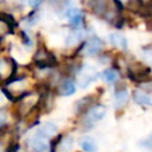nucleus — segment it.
I'll use <instances>...</instances> for the list:
<instances>
[{
    "label": "nucleus",
    "mask_w": 152,
    "mask_h": 152,
    "mask_svg": "<svg viewBox=\"0 0 152 152\" xmlns=\"http://www.w3.org/2000/svg\"><path fill=\"white\" fill-rule=\"evenodd\" d=\"M101 78H103L104 81L109 82V83H113L115 82L118 78H119V72L113 69V68H109V69H106L104 71H102L100 75H99Z\"/></svg>",
    "instance_id": "f3484780"
},
{
    "label": "nucleus",
    "mask_w": 152,
    "mask_h": 152,
    "mask_svg": "<svg viewBox=\"0 0 152 152\" xmlns=\"http://www.w3.org/2000/svg\"><path fill=\"white\" fill-rule=\"evenodd\" d=\"M103 44H102V40L97 37H91L89 38L84 45H83V53L86 56H95L97 55L101 49H102Z\"/></svg>",
    "instance_id": "39448f33"
},
{
    "label": "nucleus",
    "mask_w": 152,
    "mask_h": 152,
    "mask_svg": "<svg viewBox=\"0 0 152 152\" xmlns=\"http://www.w3.org/2000/svg\"><path fill=\"white\" fill-rule=\"evenodd\" d=\"M80 145L86 152H96L97 151V144L96 141L90 137H83L80 140Z\"/></svg>",
    "instance_id": "2eb2a0df"
},
{
    "label": "nucleus",
    "mask_w": 152,
    "mask_h": 152,
    "mask_svg": "<svg viewBox=\"0 0 152 152\" xmlns=\"http://www.w3.org/2000/svg\"><path fill=\"white\" fill-rule=\"evenodd\" d=\"M144 57H145V59L152 65V52H151V51H146V52H144Z\"/></svg>",
    "instance_id": "b1692460"
},
{
    "label": "nucleus",
    "mask_w": 152,
    "mask_h": 152,
    "mask_svg": "<svg viewBox=\"0 0 152 152\" xmlns=\"http://www.w3.org/2000/svg\"><path fill=\"white\" fill-rule=\"evenodd\" d=\"M65 14H66V17H68V19L72 26H75L76 28H81L83 26L84 17H83V13L78 8H74V7L68 8Z\"/></svg>",
    "instance_id": "0eeeda50"
},
{
    "label": "nucleus",
    "mask_w": 152,
    "mask_h": 152,
    "mask_svg": "<svg viewBox=\"0 0 152 152\" xmlns=\"http://www.w3.org/2000/svg\"><path fill=\"white\" fill-rule=\"evenodd\" d=\"M21 36H23V44H25V45H27V46H31L32 45V40H31V38L26 34V32H21Z\"/></svg>",
    "instance_id": "4be33fe9"
},
{
    "label": "nucleus",
    "mask_w": 152,
    "mask_h": 152,
    "mask_svg": "<svg viewBox=\"0 0 152 152\" xmlns=\"http://www.w3.org/2000/svg\"><path fill=\"white\" fill-rule=\"evenodd\" d=\"M34 64L39 69H48L55 66L57 64V61L53 53H51L44 46H40L37 49L34 53Z\"/></svg>",
    "instance_id": "f257e3e1"
},
{
    "label": "nucleus",
    "mask_w": 152,
    "mask_h": 152,
    "mask_svg": "<svg viewBox=\"0 0 152 152\" xmlns=\"http://www.w3.org/2000/svg\"><path fill=\"white\" fill-rule=\"evenodd\" d=\"M5 121H6V113H5V110L0 109V127H2L5 125Z\"/></svg>",
    "instance_id": "5701e85b"
},
{
    "label": "nucleus",
    "mask_w": 152,
    "mask_h": 152,
    "mask_svg": "<svg viewBox=\"0 0 152 152\" xmlns=\"http://www.w3.org/2000/svg\"><path fill=\"white\" fill-rule=\"evenodd\" d=\"M114 2L120 11H122L124 8H128L133 12H140L144 6L142 0H114Z\"/></svg>",
    "instance_id": "6e6552de"
},
{
    "label": "nucleus",
    "mask_w": 152,
    "mask_h": 152,
    "mask_svg": "<svg viewBox=\"0 0 152 152\" xmlns=\"http://www.w3.org/2000/svg\"><path fill=\"white\" fill-rule=\"evenodd\" d=\"M133 99L137 103L142 106H152V94L144 91L141 89H135L133 93Z\"/></svg>",
    "instance_id": "1a4fd4ad"
},
{
    "label": "nucleus",
    "mask_w": 152,
    "mask_h": 152,
    "mask_svg": "<svg viewBox=\"0 0 152 152\" xmlns=\"http://www.w3.org/2000/svg\"><path fill=\"white\" fill-rule=\"evenodd\" d=\"M72 142H74V140H72V138L71 137H66V138H64L63 140H62V142H61V150L62 151H68V150H70V147L72 146Z\"/></svg>",
    "instance_id": "6ab92c4d"
},
{
    "label": "nucleus",
    "mask_w": 152,
    "mask_h": 152,
    "mask_svg": "<svg viewBox=\"0 0 152 152\" xmlns=\"http://www.w3.org/2000/svg\"><path fill=\"white\" fill-rule=\"evenodd\" d=\"M21 1H23L24 4L31 6V7H37V6H39V5L42 4L43 0H21Z\"/></svg>",
    "instance_id": "412c9836"
},
{
    "label": "nucleus",
    "mask_w": 152,
    "mask_h": 152,
    "mask_svg": "<svg viewBox=\"0 0 152 152\" xmlns=\"http://www.w3.org/2000/svg\"><path fill=\"white\" fill-rule=\"evenodd\" d=\"M128 97H129V95H128V91H127L126 88H122V89L116 90V93H115V99H114L115 108H116V109L122 108V107L127 103Z\"/></svg>",
    "instance_id": "f8f14e48"
},
{
    "label": "nucleus",
    "mask_w": 152,
    "mask_h": 152,
    "mask_svg": "<svg viewBox=\"0 0 152 152\" xmlns=\"http://www.w3.org/2000/svg\"><path fill=\"white\" fill-rule=\"evenodd\" d=\"M93 103H94V97L91 95L84 96V97H82L81 100H78L75 103V112L77 114L83 113V112H88L91 108V104Z\"/></svg>",
    "instance_id": "9d476101"
},
{
    "label": "nucleus",
    "mask_w": 152,
    "mask_h": 152,
    "mask_svg": "<svg viewBox=\"0 0 152 152\" xmlns=\"http://www.w3.org/2000/svg\"><path fill=\"white\" fill-rule=\"evenodd\" d=\"M19 144L17 142V141H12V142H10L8 145H7V147H6V152H18L19 151Z\"/></svg>",
    "instance_id": "aec40b11"
},
{
    "label": "nucleus",
    "mask_w": 152,
    "mask_h": 152,
    "mask_svg": "<svg viewBox=\"0 0 152 152\" xmlns=\"http://www.w3.org/2000/svg\"><path fill=\"white\" fill-rule=\"evenodd\" d=\"M56 132H57V127H56L53 124H51V122H45L40 128H38V131H37L36 134H38V135H40V137L48 139V138L53 137V135L56 134Z\"/></svg>",
    "instance_id": "ddd939ff"
},
{
    "label": "nucleus",
    "mask_w": 152,
    "mask_h": 152,
    "mask_svg": "<svg viewBox=\"0 0 152 152\" xmlns=\"http://www.w3.org/2000/svg\"><path fill=\"white\" fill-rule=\"evenodd\" d=\"M127 72H128V76L133 81H137L139 83H142V82L148 81L150 68H147V66H145V65H142L140 63H133V64L128 65Z\"/></svg>",
    "instance_id": "7ed1b4c3"
},
{
    "label": "nucleus",
    "mask_w": 152,
    "mask_h": 152,
    "mask_svg": "<svg viewBox=\"0 0 152 152\" xmlns=\"http://www.w3.org/2000/svg\"><path fill=\"white\" fill-rule=\"evenodd\" d=\"M76 90V84L71 78H65L62 81V83L58 87V91L61 95L63 96H69L71 94H74Z\"/></svg>",
    "instance_id": "9b49d317"
},
{
    "label": "nucleus",
    "mask_w": 152,
    "mask_h": 152,
    "mask_svg": "<svg viewBox=\"0 0 152 152\" xmlns=\"http://www.w3.org/2000/svg\"><path fill=\"white\" fill-rule=\"evenodd\" d=\"M83 38V32L82 28H75L74 31H71V33L66 37L65 39V44L66 45H75L78 42H81Z\"/></svg>",
    "instance_id": "dca6fc26"
},
{
    "label": "nucleus",
    "mask_w": 152,
    "mask_h": 152,
    "mask_svg": "<svg viewBox=\"0 0 152 152\" xmlns=\"http://www.w3.org/2000/svg\"><path fill=\"white\" fill-rule=\"evenodd\" d=\"M27 146L32 152H46L49 150V144L46 139L38 134L27 140Z\"/></svg>",
    "instance_id": "423d86ee"
},
{
    "label": "nucleus",
    "mask_w": 152,
    "mask_h": 152,
    "mask_svg": "<svg viewBox=\"0 0 152 152\" xmlns=\"http://www.w3.org/2000/svg\"><path fill=\"white\" fill-rule=\"evenodd\" d=\"M62 140H63V137H62V134H58L57 137L52 138V140L50 141V145H49L50 152H56V151H57V147L61 145Z\"/></svg>",
    "instance_id": "a211bd4d"
},
{
    "label": "nucleus",
    "mask_w": 152,
    "mask_h": 152,
    "mask_svg": "<svg viewBox=\"0 0 152 152\" xmlns=\"http://www.w3.org/2000/svg\"><path fill=\"white\" fill-rule=\"evenodd\" d=\"M108 42L113 46L120 48L122 50L127 49V39L124 36L119 34V33H110V34H108Z\"/></svg>",
    "instance_id": "4468645a"
},
{
    "label": "nucleus",
    "mask_w": 152,
    "mask_h": 152,
    "mask_svg": "<svg viewBox=\"0 0 152 152\" xmlns=\"http://www.w3.org/2000/svg\"><path fill=\"white\" fill-rule=\"evenodd\" d=\"M97 71L93 65L84 64L80 68L78 75H77V83L81 88H87L91 82H94L97 77Z\"/></svg>",
    "instance_id": "f03ea898"
},
{
    "label": "nucleus",
    "mask_w": 152,
    "mask_h": 152,
    "mask_svg": "<svg viewBox=\"0 0 152 152\" xmlns=\"http://www.w3.org/2000/svg\"><path fill=\"white\" fill-rule=\"evenodd\" d=\"M147 1H148V0H147Z\"/></svg>",
    "instance_id": "393cba45"
},
{
    "label": "nucleus",
    "mask_w": 152,
    "mask_h": 152,
    "mask_svg": "<svg viewBox=\"0 0 152 152\" xmlns=\"http://www.w3.org/2000/svg\"><path fill=\"white\" fill-rule=\"evenodd\" d=\"M106 112H107V109H106V107L102 106V104L93 106V107L87 112V114H86V119H84L86 124H87L88 126L94 125L95 122H97V121H100L101 119H103V116L106 115Z\"/></svg>",
    "instance_id": "20e7f679"
}]
</instances>
